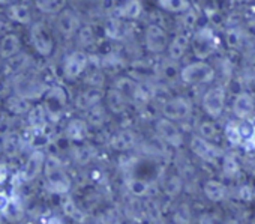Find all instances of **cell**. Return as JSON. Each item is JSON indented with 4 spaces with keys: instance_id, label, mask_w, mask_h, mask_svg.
Wrapping results in <instances>:
<instances>
[{
    "instance_id": "obj_14",
    "label": "cell",
    "mask_w": 255,
    "mask_h": 224,
    "mask_svg": "<svg viewBox=\"0 0 255 224\" xmlns=\"http://www.w3.org/2000/svg\"><path fill=\"white\" fill-rule=\"evenodd\" d=\"M105 96V92L101 89V87H87L86 90H83L77 99H75V105L78 110H83L84 113L87 110L96 107L101 104V101L104 99Z\"/></svg>"
},
{
    "instance_id": "obj_36",
    "label": "cell",
    "mask_w": 255,
    "mask_h": 224,
    "mask_svg": "<svg viewBox=\"0 0 255 224\" xmlns=\"http://www.w3.org/2000/svg\"><path fill=\"white\" fill-rule=\"evenodd\" d=\"M63 211H65V214L69 217V218H72L74 221H84V214H83V211L77 206V203L72 200V199H66L65 200V203H63Z\"/></svg>"
},
{
    "instance_id": "obj_22",
    "label": "cell",
    "mask_w": 255,
    "mask_h": 224,
    "mask_svg": "<svg viewBox=\"0 0 255 224\" xmlns=\"http://www.w3.org/2000/svg\"><path fill=\"white\" fill-rule=\"evenodd\" d=\"M2 152L8 157H17L23 148V139L18 133H6L5 137L0 142Z\"/></svg>"
},
{
    "instance_id": "obj_28",
    "label": "cell",
    "mask_w": 255,
    "mask_h": 224,
    "mask_svg": "<svg viewBox=\"0 0 255 224\" xmlns=\"http://www.w3.org/2000/svg\"><path fill=\"white\" fill-rule=\"evenodd\" d=\"M107 111H108L107 107H102L99 104V105H96V107L86 111V118L84 119L89 124V127H95V128L102 127L105 124V121H107Z\"/></svg>"
},
{
    "instance_id": "obj_37",
    "label": "cell",
    "mask_w": 255,
    "mask_h": 224,
    "mask_svg": "<svg viewBox=\"0 0 255 224\" xmlns=\"http://www.w3.org/2000/svg\"><path fill=\"white\" fill-rule=\"evenodd\" d=\"M9 15L12 20L18 21V23H29L30 21V11L27 9V6L24 5H15L9 9Z\"/></svg>"
},
{
    "instance_id": "obj_8",
    "label": "cell",
    "mask_w": 255,
    "mask_h": 224,
    "mask_svg": "<svg viewBox=\"0 0 255 224\" xmlns=\"http://www.w3.org/2000/svg\"><path fill=\"white\" fill-rule=\"evenodd\" d=\"M191 48L198 60H204L216 51L218 39L212 30L203 29L191 38Z\"/></svg>"
},
{
    "instance_id": "obj_4",
    "label": "cell",
    "mask_w": 255,
    "mask_h": 224,
    "mask_svg": "<svg viewBox=\"0 0 255 224\" xmlns=\"http://www.w3.org/2000/svg\"><path fill=\"white\" fill-rule=\"evenodd\" d=\"M155 134L168 148L179 149L180 146H183V142H185L183 133L179 128V125L170 119H165V118L156 119L155 121Z\"/></svg>"
},
{
    "instance_id": "obj_47",
    "label": "cell",
    "mask_w": 255,
    "mask_h": 224,
    "mask_svg": "<svg viewBox=\"0 0 255 224\" xmlns=\"http://www.w3.org/2000/svg\"><path fill=\"white\" fill-rule=\"evenodd\" d=\"M6 178V172H5V167L3 166H0V182H3Z\"/></svg>"
},
{
    "instance_id": "obj_6",
    "label": "cell",
    "mask_w": 255,
    "mask_h": 224,
    "mask_svg": "<svg viewBox=\"0 0 255 224\" xmlns=\"http://www.w3.org/2000/svg\"><path fill=\"white\" fill-rule=\"evenodd\" d=\"M162 118L170 119L173 122H183L192 115V104L185 96H173L168 98L161 108Z\"/></svg>"
},
{
    "instance_id": "obj_17",
    "label": "cell",
    "mask_w": 255,
    "mask_h": 224,
    "mask_svg": "<svg viewBox=\"0 0 255 224\" xmlns=\"http://www.w3.org/2000/svg\"><path fill=\"white\" fill-rule=\"evenodd\" d=\"M189 47H191V36L188 33L180 32V33L174 35V38L170 41V45L167 50L168 59L173 62H179L186 54Z\"/></svg>"
},
{
    "instance_id": "obj_33",
    "label": "cell",
    "mask_w": 255,
    "mask_h": 224,
    "mask_svg": "<svg viewBox=\"0 0 255 224\" xmlns=\"http://www.w3.org/2000/svg\"><path fill=\"white\" fill-rule=\"evenodd\" d=\"M35 5L44 14H60L66 6V0H35Z\"/></svg>"
},
{
    "instance_id": "obj_35",
    "label": "cell",
    "mask_w": 255,
    "mask_h": 224,
    "mask_svg": "<svg viewBox=\"0 0 255 224\" xmlns=\"http://www.w3.org/2000/svg\"><path fill=\"white\" fill-rule=\"evenodd\" d=\"M3 217L9 221H20L23 218V206L17 199H11L8 209L5 211Z\"/></svg>"
},
{
    "instance_id": "obj_49",
    "label": "cell",
    "mask_w": 255,
    "mask_h": 224,
    "mask_svg": "<svg viewBox=\"0 0 255 224\" xmlns=\"http://www.w3.org/2000/svg\"><path fill=\"white\" fill-rule=\"evenodd\" d=\"M237 2H245V0H237Z\"/></svg>"
},
{
    "instance_id": "obj_31",
    "label": "cell",
    "mask_w": 255,
    "mask_h": 224,
    "mask_svg": "<svg viewBox=\"0 0 255 224\" xmlns=\"http://www.w3.org/2000/svg\"><path fill=\"white\" fill-rule=\"evenodd\" d=\"M197 134L212 143H216V140L219 139V130L212 119L201 121L197 127Z\"/></svg>"
},
{
    "instance_id": "obj_24",
    "label": "cell",
    "mask_w": 255,
    "mask_h": 224,
    "mask_svg": "<svg viewBox=\"0 0 255 224\" xmlns=\"http://www.w3.org/2000/svg\"><path fill=\"white\" fill-rule=\"evenodd\" d=\"M141 14H143V3L140 0H126L117 12V15L123 20H138Z\"/></svg>"
},
{
    "instance_id": "obj_32",
    "label": "cell",
    "mask_w": 255,
    "mask_h": 224,
    "mask_svg": "<svg viewBox=\"0 0 255 224\" xmlns=\"http://www.w3.org/2000/svg\"><path fill=\"white\" fill-rule=\"evenodd\" d=\"M72 158L80 166H87L95 158V149L90 145H78L72 151Z\"/></svg>"
},
{
    "instance_id": "obj_45",
    "label": "cell",
    "mask_w": 255,
    "mask_h": 224,
    "mask_svg": "<svg viewBox=\"0 0 255 224\" xmlns=\"http://www.w3.org/2000/svg\"><path fill=\"white\" fill-rule=\"evenodd\" d=\"M201 224H225L216 214H207L201 218Z\"/></svg>"
},
{
    "instance_id": "obj_20",
    "label": "cell",
    "mask_w": 255,
    "mask_h": 224,
    "mask_svg": "<svg viewBox=\"0 0 255 224\" xmlns=\"http://www.w3.org/2000/svg\"><path fill=\"white\" fill-rule=\"evenodd\" d=\"M185 187V179L182 175L179 173H173L170 176H167L162 184H161V191L165 197L168 199H176L182 194Z\"/></svg>"
},
{
    "instance_id": "obj_11",
    "label": "cell",
    "mask_w": 255,
    "mask_h": 224,
    "mask_svg": "<svg viewBox=\"0 0 255 224\" xmlns=\"http://www.w3.org/2000/svg\"><path fill=\"white\" fill-rule=\"evenodd\" d=\"M231 108L239 121H251L255 115V99L249 92H240L234 96Z\"/></svg>"
},
{
    "instance_id": "obj_27",
    "label": "cell",
    "mask_w": 255,
    "mask_h": 224,
    "mask_svg": "<svg viewBox=\"0 0 255 224\" xmlns=\"http://www.w3.org/2000/svg\"><path fill=\"white\" fill-rule=\"evenodd\" d=\"M6 107H8V110L11 111V113H14V115H24V113H29V111L32 110L29 99L21 96V95L9 96L8 101H6Z\"/></svg>"
},
{
    "instance_id": "obj_10",
    "label": "cell",
    "mask_w": 255,
    "mask_h": 224,
    "mask_svg": "<svg viewBox=\"0 0 255 224\" xmlns=\"http://www.w3.org/2000/svg\"><path fill=\"white\" fill-rule=\"evenodd\" d=\"M30 41L35 47V50L41 54V56H50L53 53L54 48V41L53 36L50 33V30L42 24V23H36L32 26L30 30Z\"/></svg>"
},
{
    "instance_id": "obj_46",
    "label": "cell",
    "mask_w": 255,
    "mask_h": 224,
    "mask_svg": "<svg viewBox=\"0 0 255 224\" xmlns=\"http://www.w3.org/2000/svg\"><path fill=\"white\" fill-rule=\"evenodd\" d=\"M9 203H11V199L6 194L0 193V214H2V215L5 214V211L8 209Z\"/></svg>"
},
{
    "instance_id": "obj_48",
    "label": "cell",
    "mask_w": 255,
    "mask_h": 224,
    "mask_svg": "<svg viewBox=\"0 0 255 224\" xmlns=\"http://www.w3.org/2000/svg\"><path fill=\"white\" fill-rule=\"evenodd\" d=\"M9 2V0H0V5H2V3H8Z\"/></svg>"
},
{
    "instance_id": "obj_39",
    "label": "cell",
    "mask_w": 255,
    "mask_h": 224,
    "mask_svg": "<svg viewBox=\"0 0 255 224\" xmlns=\"http://www.w3.org/2000/svg\"><path fill=\"white\" fill-rule=\"evenodd\" d=\"M27 60H29V57H27L26 54H21V56H18V54H17V56H14V57L8 59L6 69H8L9 72H20V71H23V69L26 68Z\"/></svg>"
},
{
    "instance_id": "obj_44",
    "label": "cell",
    "mask_w": 255,
    "mask_h": 224,
    "mask_svg": "<svg viewBox=\"0 0 255 224\" xmlns=\"http://www.w3.org/2000/svg\"><path fill=\"white\" fill-rule=\"evenodd\" d=\"M239 197L243 200H252L255 197V190L251 185H243L239 191Z\"/></svg>"
},
{
    "instance_id": "obj_25",
    "label": "cell",
    "mask_w": 255,
    "mask_h": 224,
    "mask_svg": "<svg viewBox=\"0 0 255 224\" xmlns=\"http://www.w3.org/2000/svg\"><path fill=\"white\" fill-rule=\"evenodd\" d=\"M20 47H21V42L17 35H6L0 41V56L5 59H11L18 54Z\"/></svg>"
},
{
    "instance_id": "obj_7",
    "label": "cell",
    "mask_w": 255,
    "mask_h": 224,
    "mask_svg": "<svg viewBox=\"0 0 255 224\" xmlns=\"http://www.w3.org/2000/svg\"><path fill=\"white\" fill-rule=\"evenodd\" d=\"M170 36L168 32L156 23H150L144 30V47L152 54H161L168 50Z\"/></svg>"
},
{
    "instance_id": "obj_40",
    "label": "cell",
    "mask_w": 255,
    "mask_h": 224,
    "mask_svg": "<svg viewBox=\"0 0 255 224\" xmlns=\"http://www.w3.org/2000/svg\"><path fill=\"white\" fill-rule=\"evenodd\" d=\"M173 220L177 224H191L192 214H191V209L188 208V205H180V208L174 212Z\"/></svg>"
},
{
    "instance_id": "obj_29",
    "label": "cell",
    "mask_w": 255,
    "mask_h": 224,
    "mask_svg": "<svg viewBox=\"0 0 255 224\" xmlns=\"http://www.w3.org/2000/svg\"><path fill=\"white\" fill-rule=\"evenodd\" d=\"M224 136H225L227 142L233 148H242L245 145V139L242 136L239 122H230V124H227V127L224 130Z\"/></svg>"
},
{
    "instance_id": "obj_12",
    "label": "cell",
    "mask_w": 255,
    "mask_h": 224,
    "mask_svg": "<svg viewBox=\"0 0 255 224\" xmlns=\"http://www.w3.org/2000/svg\"><path fill=\"white\" fill-rule=\"evenodd\" d=\"M104 101H105V107L107 110L110 111L111 115H123L125 111L129 107V99H128L119 89H116L114 86L111 89H108L105 92V96H104Z\"/></svg>"
},
{
    "instance_id": "obj_38",
    "label": "cell",
    "mask_w": 255,
    "mask_h": 224,
    "mask_svg": "<svg viewBox=\"0 0 255 224\" xmlns=\"http://www.w3.org/2000/svg\"><path fill=\"white\" fill-rule=\"evenodd\" d=\"M95 41H96V36H95L92 26H83L78 30V42L81 47H90L95 44Z\"/></svg>"
},
{
    "instance_id": "obj_34",
    "label": "cell",
    "mask_w": 255,
    "mask_h": 224,
    "mask_svg": "<svg viewBox=\"0 0 255 224\" xmlns=\"http://www.w3.org/2000/svg\"><path fill=\"white\" fill-rule=\"evenodd\" d=\"M222 170L230 178L239 175V172H240V163H239L237 157L233 155V154H225L222 157Z\"/></svg>"
},
{
    "instance_id": "obj_9",
    "label": "cell",
    "mask_w": 255,
    "mask_h": 224,
    "mask_svg": "<svg viewBox=\"0 0 255 224\" xmlns=\"http://www.w3.org/2000/svg\"><path fill=\"white\" fill-rule=\"evenodd\" d=\"M90 57L86 51L83 50H75L69 53L63 62V74L68 80H75L78 78L89 66Z\"/></svg>"
},
{
    "instance_id": "obj_2",
    "label": "cell",
    "mask_w": 255,
    "mask_h": 224,
    "mask_svg": "<svg viewBox=\"0 0 255 224\" xmlns=\"http://www.w3.org/2000/svg\"><path fill=\"white\" fill-rule=\"evenodd\" d=\"M216 71L206 60H195L180 68V80L186 86L209 84L215 80Z\"/></svg>"
},
{
    "instance_id": "obj_23",
    "label": "cell",
    "mask_w": 255,
    "mask_h": 224,
    "mask_svg": "<svg viewBox=\"0 0 255 224\" xmlns=\"http://www.w3.org/2000/svg\"><path fill=\"white\" fill-rule=\"evenodd\" d=\"M47 99H48V104H47V113L51 115L54 111H60L65 104H66V92L60 87V86H56L53 87L48 95H47Z\"/></svg>"
},
{
    "instance_id": "obj_41",
    "label": "cell",
    "mask_w": 255,
    "mask_h": 224,
    "mask_svg": "<svg viewBox=\"0 0 255 224\" xmlns=\"http://www.w3.org/2000/svg\"><path fill=\"white\" fill-rule=\"evenodd\" d=\"M225 39H227L228 47H231V48H237V47L240 45L242 39H243V33H242V30H240V29H237V27H231V29H228V30H227Z\"/></svg>"
},
{
    "instance_id": "obj_43",
    "label": "cell",
    "mask_w": 255,
    "mask_h": 224,
    "mask_svg": "<svg viewBox=\"0 0 255 224\" xmlns=\"http://www.w3.org/2000/svg\"><path fill=\"white\" fill-rule=\"evenodd\" d=\"M183 26H185V29H188V30H192L194 27H195V24H197V14L192 11V9H189L186 14H183Z\"/></svg>"
},
{
    "instance_id": "obj_1",
    "label": "cell",
    "mask_w": 255,
    "mask_h": 224,
    "mask_svg": "<svg viewBox=\"0 0 255 224\" xmlns=\"http://www.w3.org/2000/svg\"><path fill=\"white\" fill-rule=\"evenodd\" d=\"M44 176H45L48 188L53 193H57V194L69 193V190L72 187V181H71V176L68 175V172L65 170V166L60 161V158H57L54 155L47 157L45 166H44Z\"/></svg>"
},
{
    "instance_id": "obj_21",
    "label": "cell",
    "mask_w": 255,
    "mask_h": 224,
    "mask_svg": "<svg viewBox=\"0 0 255 224\" xmlns=\"http://www.w3.org/2000/svg\"><path fill=\"white\" fill-rule=\"evenodd\" d=\"M126 190L134 199L143 200L152 194V184L140 178H129L126 181Z\"/></svg>"
},
{
    "instance_id": "obj_19",
    "label": "cell",
    "mask_w": 255,
    "mask_h": 224,
    "mask_svg": "<svg viewBox=\"0 0 255 224\" xmlns=\"http://www.w3.org/2000/svg\"><path fill=\"white\" fill-rule=\"evenodd\" d=\"M87 134H89V124L86 122V119H80V118L71 119L65 128V136L71 142L81 143L86 140Z\"/></svg>"
},
{
    "instance_id": "obj_26",
    "label": "cell",
    "mask_w": 255,
    "mask_h": 224,
    "mask_svg": "<svg viewBox=\"0 0 255 224\" xmlns=\"http://www.w3.org/2000/svg\"><path fill=\"white\" fill-rule=\"evenodd\" d=\"M158 6L168 14H186L191 8L189 0H158Z\"/></svg>"
},
{
    "instance_id": "obj_42",
    "label": "cell",
    "mask_w": 255,
    "mask_h": 224,
    "mask_svg": "<svg viewBox=\"0 0 255 224\" xmlns=\"http://www.w3.org/2000/svg\"><path fill=\"white\" fill-rule=\"evenodd\" d=\"M102 224H120L122 223V215L119 214L117 209H107L102 217H101Z\"/></svg>"
},
{
    "instance_id": "obj_30",
    "label": "cell",
    "mask_w": 255,
    "mask_h": 224,
    "mask_svg": "<svg viewBox=\"0 0 255 224\" xmlns=\"http://www.w3.org/2000/svg\"><path fill=\"white\" fill-rule=\"evenodd\" d=\"M47 108L44 105H36L29 111V124L35 130H44L47 124Z\"/></svg>"
},
{
    "instance_id": "obj_5",
    "label": "cell",
    "mask_w": 255,
    "mask_h": 224,
    "mask_svg": "<svg viewBox=\"0 0 255 224\" xmlns=\"http://www.w3.org/2000/svg\"><path fill=\"white\" fill-rule=\"evenodd\" d=\"M189 149H191V152L197 158H200L201 161L209 163V164L218 163L225 155L224 151L216 143H212V142L200 137L198 134H192L191 136V139H189Z\"/></svg>"
},
{
    "instance_id": "obj_18",
    "label": "cell",
    "mask_w": 255,
    "mask_h": 224,
    "mask_svg": "<svg viewBox=\"0 0 255 224\" xmlns=\"http://www.w3.org/2000/svg\"><path fill=\"white\" fill-rule=\"evenodd\" d=\"M45 160H47V155L39 149H36L30 154V157L26 163V167H24V175H26L27 181H33L41 173H44Z\"/></svg>"
},
{
    "instance_id": "obj_15",
    "label": "cell",
    "mask_w": 255,
    "mask_h": 224,
    "mask_svg": "<svg viewBox=\"0 0 255 224\" xmlns=\"http://www.w3.org/2000/svg\"><path fill=\"white\" fill-rule=\"evenodd\" d=\"M57 27L59 32L65 36V38H71L72 35H75L81 27H80V18L77 17V14L71 9H63L59 14L57 18Z\"/></svg>"
},
{
    "instance_id": "obj_16",
    "label": "cell",
    "mask_w": 255,
    "mask_h": 224,
    "mask_svg": "<svg viewBox=\"0 0 255 224\" xmlns=\"http://www.w3.org/2000/svg\"><path fill=\"white\" fill-rule=\"evenodd\" d=\"M203 196L212 203H221L228 197V187L218 179H207L203 184Z\"/></svg>"
},
{
    "instance_id": "obj_13",
    "label": "cell",
    "mask_w": 255,
    "mask_h": 224,
    "mask_svg": "<svg viewBox=\"0 0 255 224\" xmlns=\"http://www.w3.org/2000/svg\"><path fill=\"white\" fill-rule=\"evenodd\" d=\"M137 134L129 128H123L113 134L110 139V146L119 152H128L137 146Z\"/></svg>"
},
{
    "instance_id": "obj_3",
    "label": "cell",
    "mask_w": 255,
    "mask_h": 224,
    "mask_svg": "<svg viewBox=\"0 0 255 224\" xmlns=\"http://www.w3.org/2000/svg\"><path fill=\"white\" fill-rule=\"evenodd\" d=\"M225 102H227V92L222 86H213L206 90L201 99V107L203 111L212 119L216 121L224 115L225 110Z\"/></svg>"
}]
</instances>
